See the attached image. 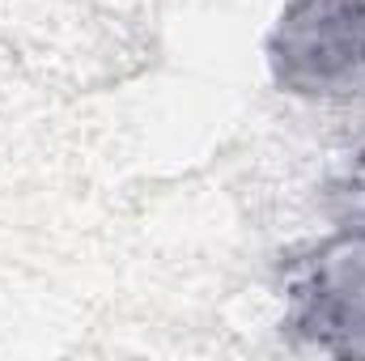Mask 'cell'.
Returning <instances> with one entry per match:
<instances>
[{"label":"cell","instance_id":"cell-1","mask_svg":"<svg viewBox=\"0 0 365 361\" xmlns=\"http://www.w3.org/2000/svg\"><path fill=\"white\" fill-rule=\"evenodd\" d=\"M284 332L327 357H365V225L284 260Z\"/></svg>","mask_w":365,"mask_h":361},{"label":"cell","instance_id":"cell-2","mask_svg":"<svg viewBox=\"0 0 365 361\" xmlns=\"http://www.w3.org/2000/svg\"><path fill=\"white\" fill-rule=\"evenodd\" d=\"M268 68L293 98L365 102V0H284Z\"/></svg>","mask_w":365,"mask_h":361},{"label":"cell","instance_id":"cell-3","mask_svg":"<svg viewBox=\"0 0 365 361\" xmlns=\"http://www.w3.org/2000/svg\"><path fill=\"white\" fill-rule=\"evenodd\" d=\"M336 200H340V221L344 225H365V153L353 158L344 183L336 187Z\"/></svg>","mask_w":365,"mask_h":361}]
</instances>
